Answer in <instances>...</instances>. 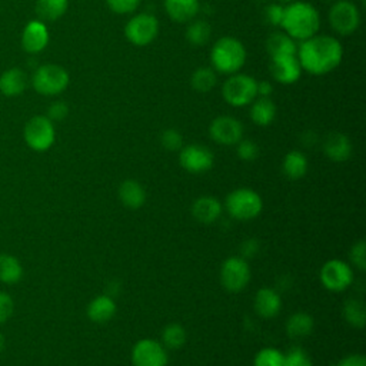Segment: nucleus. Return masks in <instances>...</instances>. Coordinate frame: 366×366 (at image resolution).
Returning <instances> with one entry per match:
<instances>
[{
	"label": "nucleus",
	"mask_w": 366,
	"mask_h": 366,
	"mask_svg": "<svg viewBox=\"0 0 366 366\" xmlns=\"http://www.w3.org/2000/svg\"><path fill=\"white\" fill-rule=\"evenodd\" d=\"M296 56L302 70L313 76H323L335 70L343 57V49L336 37L326 34H315L303 40Z\"/></svg>",
	"instance_id": "f257e3e1"
},
{
	"label": "nucleus",
	"mask_w": 366,
	"mask_h": 366,
	"mask_svg": "<svg viewBox=\"0 0 366 366\" xmlns=\"http://www.w3.org/2000/svg\"><path fill=\"white\" fill-rule=\"evenodd\" d=\"M280 27L293 40H307L317 34L320 17L317 10L306 1H292L285 7Z\"/></svg>",
	"instance_id": "f03ea898"
},
{
	"label": "nucleus",
	"mask_w": 366,
	"mask_h": 366,
	"mask_svg": "<svg viewBox=\"0 0 366 366\" xmlns=\"http://www.w3.org/2000/svg\"><path fill=\"white\" fill-rule=\"evenodd\" d=\"M210 61L214 71L229 76L234 74L246 61V49L236 37H220L212 47Z\"/></svg>",
	"instance_id": "7ed1b4c3"
},
{
	"label": "nucleus",
	"mask_w": 366,
	"mask_h": 366,
	"mask_svg": "<svg viewBox=\"0 0 366 366\" xmlns=\"http://www.w3.org/2000/svg\"><path fill=\"white\" fill-rule=\"evenodd\" d=\"M222 96L233 107L250 104L257 96V80L246 73H234L223 83Z\"/></svg>",
	"instance_id": "20e7f679"
},
{
	"label": "nucleus",
	"mask_w": 366,
	"mask_h": 366,
	"mask_svg": "<svg viewBox=\"0 0 366 366\" xmlns=\"http://www.w3.org/2000/svg\"><path fill=\"white\" fill-rule=\"evenodd\" d=\"M224 206L232 217L237 220H250L260 214L263 202L254 190L240 187L227 194Z\"/></svg>",
	"instance_id": "39448f33"
},
{
	"label": "nucleus",
	"mask_w": 366,
	"mask_h": 366,
	"mask_svg": "<svg viewBox=\"0 0 366 366\" xmlns=\"http://www.w3.org/2000/svg\"><path fill=\"white\" fill-rule=\"evenodd\" d=\"M70 76L67 70L59 64H43L33 74L31 84L34 90L43 96H56L66 90Z\"/></svg>",
	"instance_id": "423d86ee"
},
{
	"label": "nucleus",
	"mask_w": 366,
	"mask_h": 366,
	"mask_svg": "<svg viewBox=\"0 0 366 366\" xmlns=\"http://www.w3.org/2000/svg\"><path fill=\"white\" fill-rule=\"evenodd\" d=\"M24 142L34 152L49 150L56 139L53 122L47 116H34L24 126Z\"/></svg>",
	"instance_id": "0eeeda50"
},
{
	"label": "nucleus",
	"mask_w": 366,
	"mask_h": 366,
	"mask_svg": "<svg viewBox=\"0 0 366 366\" xmlns=\"http://www.w3.org/2000/svg\"><path fill=\"white\" fill-rule=\"evenodd\" d=\"M329 23L337 34L350 36L360 26V11L349 0H336L329 10Z\"/></svg>",
	"instance_id": "6e6552de"
},
{
	"label": "nucleus",
	"mask_w": 366,
	"mask_h": 366,
	"mask_svg": "<svg viewBox=\"0 0 366 366\" xmlns=\"http://www.w3.org/2000/svg\"><path fill=\"white\" fill-rule=\"evenodd\" d=\"M159 34V21L150 13L133 16L124 26L126 39L134 46H147Z\"/></svg>",
	"instance_id": "1a4fd4ad"
},
{
	"label": "nucleus",
	"mask_w": 366,
	"mask_h": 366,
	"mask_svg": "<svg viewBox=\"0 0 366 366\" xmlns=\"http://www.w3.org/2000/svg\"><path fill=\"white\" fill-rule=\"evenodd\" d=\"M250 279V269L242 256L227 257L220 269V280L226 290L237 293L243 290Z\"/></svg>",
	"instance_id": "9d476101"
},
{
	"label": "nucleus",
	"mask_w": 366,
	"mask_h": 366,
	"mask_svg": "<svg viewBox=\"0 0 366 366\" xmlns=\"http://www.w3.org/2000/svg\"><path fill=\"white\" fill-rule=\"evenodd\" d=\"M322 285L332 292H342L353 282V272L347 263L339 259L326 262L320 269Z\"/></svg>",
	"instance_id": "9b49d317"
},
{
	"label": "nucleus",
	"mask_w": 366,
	"mask_h": 366,
	"mask_svg": "<svg viewBox=\"0 0 366 366\" xmlns=\"http://www.w3.org/2000/svg\"><path fill=\"white\" fill-rule=\"evenodd\" d=\"M166 347L153 339H140L132 349V362L134 366H166Z\"/></svg>",
	"instance_id": "f8f14e48"
},
{
	"label": "nucleus",
	"mask_w": 366,
	"mask_h": 366,
	"mask_svg": "<svg viewBox=\"0 0 366 366\" xmlns=\"http://www.w3.org/2000/svg\"><path fill=\"white\" fill-rule=\"evenodd\" d=\"M214 162L212 150L203 144H187L180 149L179 163L190 173L207 172Z\"/></svg>",
	"instance_id": "ddd939ff"
},
{
	"label": "nucleus",
	"mask_w": 366,
	"mask_h": 366,
	"mask_svg": "<svg viewBox=\"0 0 366 366\" xmlns=\"http://www.w3.org/2000/svg\"><path fill=\"white\" fill-rule=\"evenodd\" d=\"M210 137L223 146L237 144L243 136L242 123L232 116H217L209 126Z\"/></svg>",
	"instance_id": "4468645a"
},
{
	"label": "nucleus",
	"mask_w": 366,
	"mask_h": 366,
	"mask_svg": "<svg viewBox=\"0 0 366 366\" xmlns=\"http://www.w3.org/2000/svg\"><path fill=\"white\" fill-rule=\"evenodd\" d=\"M269 70L272 77L280 84H293L300 79L302 74V66L296 54L270 57Z\"/></svg>",
	"instance_id": "2eb2a0df"
},
{
	"label": "nucleus",
	"mask_w": 366,
	"mask_h": 366,
	"mask_svg": "<svg viewBox=\"0 0 366 366\" xmlns=\"http://www.w3.org/2000/svg\"><path fill=\"white\" fill-rule=\"evenodd\" d=\"M49 44V30L41 20H31L21 33V46L27 53L36 54Z\"/></svg>",
	"instance_id": "dca6fc26"
},
{
	"label": "nucleus",
	"mask_w": 366,
	"mask_h": 366,
	"mask_svg": "<svg viewBox=\"0 0 366 366\" xmlns=\"http://www.w3.org/2000/svg\"><path fill=\"white\" fill-rule=\"evenodd\" d=\"M323 150L330 160L345 162L352 153V143L346 134L335 132L327 134V137L325 139Z\"/></svg>",
	"instance_id": "f3484780"
},
{
	"label": "nucleus",
	"mask_w": 366,
	"mask_h": 366,
	"mask_svg": "<svg viewBox=\"0 0 366 366\" xmlns=\"http://www.w3.org/2000/svg\"><path fill=\"white\" fill-rule=\"evenodd\" d=\"M280 307H282V300L274 289L262 287L257 290L254 296V309L259 316L264 319L274 317L280 312Z\"/></svg>",
	"instance_id": "a211bd4d"
},
{
	"label": "nucleus",
	"mask_w": 366,
	"mask_h": 366,
	"mask_svg": "<svg viewBox=\"0 0 366 366\" xmlns=\"http://www.w3.org/2000/svg\"><path fill=\"white\" fill-rule=\"evenodd\" d=\"M163 4L167 16L177 23L192 21L200 9L199 0H163Z\"/></svg>",
	"instance_id": "6ab92c4d"
},
{
	"label": "nucleus",
	"mask_w": 366,
	"mask_h": 366,
	"mask_svg": "<svg viewBox=\"0 0 366 366\" xmlns=\"http://www.w3.org/2000/svg\"><path fill=\"white\" fill-rule=\"evenodd\" d=\"M220 213H222V204L213 196H202L196 199L192 206L193 217L203 224L214 223L219 219Z\"/></svg>",
	"instance_id": "aec40b11"
},
{
	"label": "nucleus",
	"mask_w": 366,
	"mask_h": 366,
	"mask_svg": "<svg viewBox=\"0 0 366 366\" xmlns=\"http://www.w3.org/2000/svg\"><path fill=\"white\" fill-rule=\"evenodd\" d=\"M27 86V76L21 69L11 67L0 76V92L4 96L13 97L24 92Z\"/></svg>",
	"instance_id": "412c9836"
},
{
	"label": "nucleus",
	"mask_w": 366,
	"mask_h": 366,
	"mask_svg": "<svg viewBox=\"0 0 366 366\" xmlns=\"http://www.w3.org/2000/svg\"><path fill=\"white\" fill-rule=\"evenodd\" d=\"M114 313H116V303L107 295L94 297L87 306V316L90 320L96 323H104L110 320L114 316Z\"/></svg>",
	"instance_id": "4be33fe9"
},
{
	"label": "nucleus",
	"mask_w": 366,
	"mask_h": 366,
	"mask_svg": "<svg viewBox=\"0 0 366 366\" xmlns=\"http://www.w3.org/2000/svg\"><path fill=\"white\" fill-rule=\"evenodd\" d=\"M119 199L126 207L139 209L146 200L144 187L136 180H124L119 186Z\"/></svg>",
	"instance_id": "5701e85b"
},
{
	"label": "nucleus",
	"mask_w": 366,
	"mask_h": 366,
	"mask_svg": "<svg viewBox=\"0 0 366 366\" xmlns=\"http://www.w3.org/2000/svg\"><path fill=\"white\" fill-rule=\"evenodd\" d=\"M266 50L270 57L282 54H296L297 47L295 40L285 31H274L266 40Z\"/></svg>",
	"instance_id": "b1692460"
},
{
	"label": "nucleus",
	"mask_w": 366,
	"mask_h": 366,
	"mask_svg": "<svg viewBox=\"0 0 366 366\" xmlns=\"http://www.w3.org/2000/svg\"><path fill=\"white\" fill-rule=\"evenodd\" d=\"M276 117V104L270 97H260L250 107V119L257 126H269Z\"/></svg>",
	"instance_id": "393cba45"
},
{
	"label": "nucleus",
	"mask_w": 366,
	"mask_h": 366,
	"mask_svg": "<svg viewBox=\"0 0 366 366\" xmlns=\"http://www.w3.org/2000/svg\"><path fill=\"white\" fill-rule=\"evenodd\" d=\"M282 170L286 177L292 180H297L303 177L307 172V159L306 156L299 150L289 152L282 163Z\"/></svg>",
	"instance_id": "a878e982"
},
{
	"label": "nucleus",
	"mask_w": 366,
	"mask_h": 366,
	"mask_svg": "<svg viewBox=\"0 0 366 366\" xmlns=\"http://www.w3.org/2000/svg\"><path fill=\"white\" fill-rule=\"evenodd\" d=\"M23 277V266L13 254H0V282L6 285H14Z\"/></svg>",
	"instance_id": "bb28decb"
},
{
	"label": "nucleus",
	"mask_w": 366,
	"mask_h": 366,
	"mask_svg": "<svg viewBox=\"0 0 366 366\" xmlns=\"http://www.w3.org/2000/svg\"><path fill=\"white\" fill-rule=\"evenodd\" d=\"M312 330H313V319L309 313H305V312L293 313L286 323V332L292 339L305 337L310 335Z\"/></svg>",
	"instance_id": "cd10ccee"
},
{
	"label": "nucleus",
	"mask_w": 366,
	"mask_h": 366,
	"mask_svg": "<svg viewBox=\"0 0 366 366\" xmlns=\"http://www.w3.org/2000/svg\"><path fill=\"white\" fill-rule=\"evenodd\" d=\"M69 7V0H37L36 13L41 21H54L60 19Z\"/></svg>",
	"instance_id": "c85d7f7f"
},
{
	"label": "nucleus",
	"mask_w": 366,
	"mask_h": 366,
	"mask_svg": "<svg viewBox=\"0 0 366 366\" xmlns=\"http://www.w3.org/2000/svg\"><path fill=\"white\" fill-rule=\"evenodd\" d=\"M217 83V76L213 67H197L190 77V86L197 93H209Z\"/></svg>",
	"instance_id": "c756f323"
},
{
	"label": "nucleus",
	"mask_w": 366,
	"mask_h": 366,
	"mask_svg": "<svg viewBox=\"0 0 366 366\" xmlns=\"http://www.w3.org/2000/svg\"><path fill=\"white\" fill-rule=\"evenodd\" d=\"M210 34V24L204 20H193L186 29V40L194 47L204 46L209 41Z\"/></svg>",
	"instance_id": "7c9ffc66"
},
{
	"label": "nucleus",
	"mask_w": 366,
	"mask_h": 366,
	"mask_svg": "<svg viewBox=\"0 0 366 366\" xmlns=\"http://www.w3.org/2000/svg\"><path fill=\"white\" fill-rule=\"evenodd\" d=\"M343 315L346 317V320L357 329H362L365 326L366 322V307L365 303L359 299H349L345 303L343 307Z\"/></svg>",
	"instance_id": "2f4dec72"
},
{
	"label": "nucleus",
	"mask_w": 366,
	"mask_h": 366,
	"mask_svg": "<svg viewBox=\"0 0 366 366\" xmlns=\"http://www.w3.org/2000/svg\"><path fill=\"white\" fill-rule=\"evenodd\" d=\"M162 342L167 349H179L186 342V330L179 323H170L162 332Z\"/></svg>",
	"instance_id": "473e14b6"
},
{
	"label": "nucleus",
	"mask_w": 366,
	"mask_h": 366,
	"mask_svg": "<svg viewBox=\"0 0 366 366\" xmlns=\"http://www.w3.org/2000/svg\"><path fill=\"white\" fill-rule=\"evenodd\" d=\"M253 366H285V355L277 349L264 347L256 355Z\"/></svg>",
	"instance_id": "72a5a7b5"
},
{
	"label": "nucleus",
	"mask_w": 366,
	"mask_h": 366,
	"mask_svg": "<svg viewBox=\"0 0 366 366\" xmlns=\"http://www.w3.org/2000/svg\"><path fill=\"white\" fill-rule=\"evenodd\" d=\"M160 142L162 146L170 152H176L183 147V137L176 129H166L160 136Z\"/></svg>",
	"instance_id": "f704fd0d"
},
{
	"label": "nucleus",
	"mask_w": 366,
	"mask_h": 366,
	"mask_svg": "<svg viewBox=\"0 0 366 366\" xmlns=\"http://www.w3.org/2000/svg\"><path fill=\"white\" fill-rule=\"evenodd\" d=\"M142 0H106L107 7L116 14H130L137 10Z\"/></svg>",
	"instance_id": "c9c22d12"
},
{
	"label": "nucleus",
	"mask_w": 366,
	"mask_h": 366,
	"mask_svg": "<svg viewBox=\"0 0 366 366\" xmlns=\"http://www.w3.org/2000/svg\"><path fill=\"white\" fill-rule=\"evenodd\" d=\"M285 366H312V360L303 349L293 347L285 356Z\"/></svg>",
	"instance_id": "e433bc0d"
},
{
	"label": "nucleus",
	"mask_w": 366,
	"mask_h": 366,
	"mask_svg": "<svg viewBox=\"0 0 366 366\" xmlns=\"http://www.w3.org/2000/svg\"><path fill=\"white\" fill-rule=\"evenodd\" d=\"M236 146H237L236 147L237 156L242 160L250 162V160H254L259 156V146L253 140H240Z\"/></svg>",
	"instance_id": "4c0bfd02"
},
{
	"label": "nucleus",
	"mask_w": 366,
	"mask_h": 366,
	"mask_svg": "<svg viewBox=\"0 0 366 366\" xmlns=\"http://www.w3.org/2000/svg\"><path fill=\"white\" fill-rule=\"evenodd\" d=\"M350 259L357 269L360 270L366 269V243L363 240L353 244L350 250Z\"/></svg>",
	"instance_id": "58836bf2"
},
{
	"label": "nucleus",
	"mask_w": 366,
	"mask_h": 366,
	"mask_svg": "<svg viewBox=\"0 0 366 366\" xmlns=\"http://www.w3.org/2000/svg\"><path fill=\"white\" fill-rule=\"evenodd\" d=\"M283 11H285L283 6L272 3L264 9V19L270 26H274V27L280 26L283 19Z\"/></svg>",
	"instance_id": "ea45409f"
},
{
	"label": "nucleus",
	"mask_w": 366,
	"mask_h": 366,
	"mask_svg": "<svg viewBox=\"0 0 366 366\" xmlns=\"http://www.w3.org/2000/svg\"><path fill=\"white\" fill-rule=\"evenodd\" d=\"M14 312V302L6 292H0V325L11 317Z\"/></svg>",
	"instance_id": "a19ab883"
},
{
	"label": "nucleus",
	"mask_w": 366,
	"mask_h": 366,
	"mask_svg": "<svg viewBox=\"0 0 366 366\" xmlns=\"http://www.w3.org/2000/svg\"><path fill=\"white\" fill-rule=\"evenodd\" d=\"M69 114V107L64 102H56L49 107L47 112V117L53 122V120H63L66 116Z\"/></svg>",
	"instance_id": "79ce46f5"
},
{
	"label": "nucleus",
	"mask_w": 366,
	"mask_h": 366,
	"mask_svg": "<svg viewBox=\"0 0 366 366\" xmlns=\"http://www.w3.org/2000/svg\"><path fill=\"white\" fill-rule=\"evenodd\" d=\"M259 249V243L254 240V239H249L246 240L243 244H242V257L246 259V257H253L256 254Z\"/></svg>",
	"instance_id": "37998d69"
},
{
	"label": "nucleus",
	"mask_w": 366,
	"mask_h": 366,
	"mask_svg": "<svg viewBox=\"0 0 366 366\" xmlns=\"http://www.w3.org/2000/svg\"><path fill=\"white\" fill-rule=\"evenodd\" d=\"M339 366H366V359L362 355H350L342 359Z\"/></svg>",
	"instance_id": "c03bdc74"
},
{
	"label": "nucleus",
	"mask_w": 366,
	"mask_h": 366,
	"mask_svg": "<svg viewBox=\"0 0 366 366\" xmlns=\"http://www.w3.org/2000/svg\"><path fill=\"white\" fill-rule=\"evenodd\" d=\"M273 92V86L270 81L263 80V81H257V94L260 97H270Z\"/></svg>",
	"instance_id": "a18cd8bd"
},
{
	"label": "nucleus",
	"mask_w": 366,
	"mask_h": 366,
	"mask_svg": "<svg viewBox=\"0 0 366 366\" xmlns=\"http://www.w3.org/2000/svg\"><path fill=\"white\" fill-rule=\"evenodd\" d=\"M3 347H4V337H3V335L0 333V352L3 350Z\"/></svg>",
	"instance_id": "49530a36"
},
{
	"label": "nucleus",
	"mask_w": 366,
	"mask_h": 366,
	"mask_svg": "<svg viewBox=\"0 0 366 366\" xmlns=\"http://www.w3.org/2000/svg\"><path fill=\"white\" fill-rule=\"evenodd\" d=\"M282 3H292V1H295V0H280Z\"/></svg>",
	"instance_id": "de8ad7c7"
},
{
	"label": "nucleus",
	"mask_w": 366,
	"mask_h": 366,
	"mask_svg": "<svg viewBox=\"0 0 366 366\" xmlns=\"http://www.w3.org/2000/svg\"><path fill=\"white\" fill-rule=\"evenodd\" d=\"M322 1H336V0H322Z\"/></svg>",
	"instance_id": "09e8293b"
}]
</instances>
